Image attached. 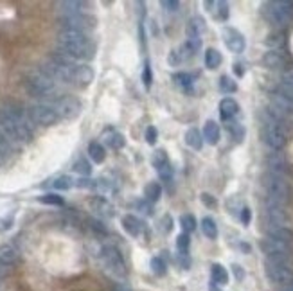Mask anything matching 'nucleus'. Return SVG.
<instances>
[{
    "mask_svg": "<svg viewBox=\"0 0 293 291\" xmlns=\"http://www.w3.org/2000/svg\"><path fill=\"white\" fill-rule=\"evenodd\" d=\"M58 47H60V52L65 54L67 58L81 61L94 60L95 51H97V45L92 42V38L86 33L67 31V29H62L58 33Z\"/></svg>",
    "mask_w": 293,
    "mask_h": 291,
    "instance_id": "f257e3e1",
    "label": "nucleus"
},
{
    "mask_svg": "<svg viewBox=\"0 0 293 291\" xmlns=\"http://www.w3.org/2000/svg\"><path fill=\"white\" fill-rule=\"evenodd\" d=\"M0 128L9 139L16 142H29L33 139V130L29 126L24 112L16 104L0 106Z\"/></svg>",
    "mask_w": 293,
    "mask_h": 291,
    "instance_id": "f03ea898",
    "label": "nucleus"
},
{
    "mask_svg": "<svg viewBox=\"0 0 293 291\" xmlns=\"http://www.w3.org/2000/svg\"><path fill=\"white\" fill-rule=\"evenodd\" d=\"M261 139L272 149H281L286 144L288 133L281 122V113L277 110H270V113H266L265 121L261 124Z\"/></svg>",
    "mask_w": 293,
    "mask_h": 291,
    "instance_id": "7ed1b4c3",
    "label": "nucleus"
},
{
    "mask_svg": "<svg viewBox=\"0 0 293 291\" xmlns=\"http://www.w3.org/2000/svg\"><path fill=\"white\" fill-rule=\"evenodd\" d=\"M263 189H265L268 203L284 207L290 202V185L288 182L277 173H266L263 176Z\"/></svg>",
    "mask_w": 293,
    "mask_h": 291,
    "instance_id": "20e7f679",
    "label": "nucleus"
},
{
    "mask_svg": "<svg viewBox=\"0 0 293 291\" xmlns=\"http://www.w3.org/2000/svg\"><path fill=\"white\" fill-rule=\"evenodd\" d=\"M261 11H263V16L274 27H286L293 20V2H288V0L265 2Z\"/></svg>",
    "mask_w": 293,
    "mask_h": 291,
    "instance_id": "39448f33",
    "label": "nucleus"
},
{
    "mask_svg": "<svg viewBox=\"0 0 293 291\" xmlns=\"http://www.w3.org/2000/svg\"><path fill=\"white\" fill-rule=\"evenodd\" d=\"M101 261H103L104 270L115 279H126L128 270H126V263H124L123 254L119 252L115 246L112 244H106L101 248Z\"/></svg>",
    "mask_w": 293,
    "mask_h": 291,
    "instance_id": "423d86ee",
    "label": "nucleus"
},
{
    "mask_svg": "<svg viewBox=\"0 0 293 291\" xmlns=\"http://www.w3.org/2000/svg\"><path fill=\"white\" fill-rule=\"evenodd\" d=\"M25 90L33 97H49V95L54 94L56 83L49 75L43 74L42 71H38L25 77Z\"/></svg>",
    "mask_w": 293,
    "mask_h": 291,
    "instance_id": "0eeeda50",
    "label": "nucleus"
},
{
    "mask_svg": "<svg viewBox=\"0 0 293 291\" xmlns=\"http://www.w3.org/2000/svg\"><path fill=\"white\" fill-rule=\"evenodd\" d=\"M259 248H261V252L266 255V259H270V261H283V263H288L290 255H292V248H290L288 243L272 239V237L261 239Z\"/></svg>",
    "mask_w": 293,
    "mask_h": 291,
    "instance_id": "6e6552de",
    "label": "nucleus"
},
{
    "mask_svg": "<svg viewBox=\"0 0 293 291\" xmlns=\"http://www.w3.org/2000/svg\"><path fill=\"white\" fill-rule=\"evenodd\" d=\"M52 108H54V112L58 113V117L60 119L72 121V119H76L81 113L83 104H81L79 99L74 97V95H62V97L54 99Z\"/></svg>",
    "mask_w": 293,
    "mask_h": 291,
    "instance_id": "1a4fd4ad",
    "label": "nucleus"
},
{
    "mask_svg": "<svg viewBox=\"0 0 293 291\" xmlns=\"http://www.w3.org/2000/svg\"><path fill=\"white\" fill-rule=\"evenodd\" d=\"M27 117L31 122H34V124H38L42 128L54 126L60 121L58 113L52 108V104H33L27 110Z\"/></svg>",
    "mask_w": 293,
    "mask_h": 291,
    "instance_id": "9d476101",
    "label": "nucleus"
},
{
    "mask_svg": "<svg viewBox=\"0 0 293 291\" xmlns=\"http://www.w3.org/2000/svg\"><path fill=\"white\" fill-rule=\"evenodd\" d=\"M265 273L270 282L281 284V286L283 284H290L293 281L292 268L288 266V263H283V261H270V259H266Z\"/></svg>",
    "mask_w": 293,
    "mask_h": 291,
    "instance_id": "9b49d317",
    "label": "nucleus"
},
{
    "mask_svg": "<svg viewBox=\"0 0 293 291\" xmlns=\"http://www.w3.org/2000/svg\"><path fill=\"white\" fill-rule=\"evenodd\" d=\"M60 24L67 31H79V33H88L95 27L97 20L88 13H76L71 16H60Z\"/></svg>",
    "mask_w": 293,
    "mask_h": 291,
    "instance_id": "f8f14e48",
    "label": "nucleus"
},
{
    "mask_svg": "<svg viewBox=\"0 0 293 291\" xmlns=\"http://www.w3.org/2000/svg\"><path fill=\"white\" fill-rule=\"evenodd\" d=\"M265 218H266L265 230H268V228H275V226L288 225V216H286V212H284L283 207H279V205H272V203H268V205H266V211H265Z\"/></svg>",
    "mask_w": 293,
    "mask_h": 291,
    "instance_id": "ddd939ff",
    "label": "nucleus"
},
{
    "mask_svg": "<svg viewBox=\"0 0 293 291\" xmlns=\"http://www.w3.org/2000/svg\"><path fill=\"white\" fill-rule=\"evenodd\" d=\"M223 42H225V45H227L228 51L236 52V54H241L246 47L245 36H243V34L234 27L223 29Z\"/></svg>",
    "mask_w": 293,
    "mask_h": 291,
    "instance_id": "4468645a",
    "label": "nucleus"
},
{
    "mask_svg": "<svg viewBox=\"0 0 293 291\" xmlns=\"http://www.w3.org/2000/svg\"><path fill=\"white\" fill-rule=\"evenodd\" d=\"M95 77V72L94 69L90 65H77L76 71H74V79H72V85L74 86H81V88H85L88 86Z\"/></svg>",
    "mask_w": 293,
    "mask_h": 291,
    "instance_id": "2eb2a0df",
    "label": "nucleus"
},
{
    "mask_svg": "<svg viewBox=\"0 0 293 291\" xmlns=\"http://www.w3.org/2000/svg\"><path fill=\"white\" fill-rule=\"evenodd\" d=\"M58 13L60 16H71V14L76 13H85V2H79V0H63V2H58Z\"/></svg>",
    "mask_w": 293,
    "mask_h": 291,
    "instance_id": "dca6fc26",
    "label": "nucleus"
},
{
    "mask_svg": "<svg viewBox=\"0 0 293 291\" xmlns=\"http://www.w3.org/2000/svg\"><path fill=\"white\" fill-rule=\"evenodd\" d=\"M90 207H92V211H94L97 216H103V218L114 216V205H112L108 200H104V198H92V200H90Z\"/></svg>",
    "mask_w": 293,
    "mask_h": 291,
    "instance_id": "f3484780",
    "label": "nucleus"
},
{
    "mask_svg": "<svg viewBox=\"0 0 293 291\" xmlns=\"http://www.w3.org/2000/svg\"><path fill=\"white\" fill-rule=\"evenodd\" d=\"M237 112H239V104L232 97H225L220 103V115H221V119L225 122L232 121V117H236Z\"/></svg>",
    "mask_w": 293,
    "mask_h": 291,
    "instance_id": "a211bd4d",
    "label": "nucleus"
},
{
    "mask_svg": "<svg viewBox=\"0 0 293 291\" xmlns=\"http://www.w3.org/2000/svg\"><path fill=\"white\" fill-rule=\"evenodd\" d=\"M263 65L266 69H270V71H279V69H283L286 65V58L277 51H270L263 56Z\"/></svg>",
    "mask_w": 293,
    "mask_h": 291,
    "instance_id": "6ab92c4d",
    "label": "nucleus"
},
{
    "mask_svg": "<svg viewBox=\"0 0 293 291\" xmlns=\"http://www.w3.org/2000/svg\"><path fill=\"white\" fill-rule=\"evenodd\" d=\"M123 228L128 232L130 235H133V237H137V235L142 234V228H144V225H142V221L139 219L137 216H132V214H126V216L123 218Z\"/></svg>",
    "mask_w": 293,
    "mask_h": 291,
    "instance_id": "aec40b11",
    "label": "nucleus"
},
{
    "mask_svg": "<svg viewBox=\"0 0 293 291\" xmlns=\"http://www.w3.org/2000/svg\"><path fill=\"white\" fill-rule=\"evenodd\" d=\"M266 232V237H272V239L283 241V243H292L293 241V232L290 230L288 226H275V228H268Z\"/></svg>",
    "mask_w": 293,
    "mask_h": 291,
    "instance_id": "412c9836",
    "label": "nucleus"
},
{
    "mask_svg": "<svg viewBox=\"0 0 293 291\" xmlns=\"http://www.w3.org/2000/svg\"><path fill=\"white\" fill-rule=\"evenodd\" d=\"M16 259H18V252L11 244H2L0 246V266H11V264L16 263Z\"/></svg>",
    "mask_w": 293,
    "mask_h": 291,
    "instance_id": "4be33fe9",
    "label": "nucleus"
},
{
    "mask_svg": "<svg viewBox=\"0 0 293 291\" xmlns=\"http://www.w3.org/2000/svg\"><path fill=\"white\" fill-rule=\"evenodd\" d=\"M220 126L214 121H207L204 126V141L209 142L211 146H216L220 142Z\"/></svg>",
    "mask_w": 293,
    "mask_h": 291,
    "instance_id": "5701e85b",
    "label": "nucleus"
},
{
    "mask_svg": "<svg viewBox=\"0 0 293 291\" xmlns=\"http://www.w3.org/2000/svg\"><path fill=\"white\" fill-rule=\"evenodd\" d=\"M185 144L189 146V147H193V149L200 151L204 147V135L196 128H191L189 132L185 133Z\"/></svg>",
    "mask_w": 293,
    "mask_h": 291,
    "instance_id": "b1692460",
    "label": "nucleus"
},
{
    "mask_svg": "<svg viewBox=\"0 0 293 291\" xmlns=\"http://www.w3.org/2000/svg\"><path fill=\"white\" fill-rule=\"evenodd\" d=\"M160 196H162L160 183L151 182V183H147L146 187H144V200H146V202H149L151 205L158 202V200H160Z\"/></svg>",
    "mask_w": 293,
    "mask_h": 291,
    "instance_id": "393cba45",
    "label": "nucleus"
},
{
    "mask_svg": "<svg viewBox=\"0 0 293 291\" xmlns=\"http://www.w3.org/2000/svg\"><path fill=\"white\" fill-rule=\"evenodd\" d=\"M211 275H213V282L218 286H225L228 282V272L225 270V266L221 264H213L211 266Z\"/></svg>",
    "mask_w": 293,
    "mask_h": 291,
    "instance_id": "a878e982",
    "label": "nucleus"
},
{
    "mask_svg": "<svg viewBox=\"0 0 293 291\" xmlns=\"http://www.w3.org/2000/svg\"><path fill=\"white\" fill-rule=\"evenodd\" d=\"M88 156L92 158V162L95 164H103L104 158H106V149H104L103 146L99 142H90L88 144Z\"/></svg>",
    "mask_w": 293,
    "mask_h": 291,
    "instance_id": "bb28decb",
    "label": "nucleus"
},
{
    "mask_svg": "<svg viewBox=\"0 0 293 291\" xmlns=\"http://www.w3.org/2000/svg\"><path fill=\"white\" fill-rule=\"evenodd\" d=\"M221 52L216 51V49H209L207 52H205V67L207 69H211V71H214V69H218V67L221 65Z\"/></svg>",
    "mask_w": 293,
    "mask_h": 291,
    "instance_id": "cd10ccee",
    "label": "nucleus"
},
{
    "mask_svg": "<svg viewBox=\"0 0 293 291\" xmlns=\"http://www.w3.org/2000/svg\"><path fill=\"white\" fill-rule=\"evenodd\" d=\"M204 29H205L204 18L193 16V18L189 20V25H187V36H200V34L204 33Z\"/></svg>",
    "mask_w": 293,
    "mask_h": 291,
    "instance_id": "c85d7f7f",
    "label": "nucleus"
},
{
    "mask_svg": "<svg viewBox=\"0 0 293 291\" xmlns=\"http://www.w3.org/2000/svg\"><path fill=\"white\" fill-rule=\"evenodd\" d=\"M104 142H106V146L112 147V149H121V147H124V144H126L124 135H121V133H117V132H110L108 135H106V139H104Z\"/></svg>",
    "mask_w": 293,
    "mask_h": 291,
    "instance_id": "c756f323",
    "label": "nucleus"
},
{
    "mask_svg": "<svg viewBox=\"0 0 293 291\" xmlns=\"http://www.w3.org/2000/svg\"><path fill=\"white\" fill-rule=\"evenodd\" d=\"M202 230L209 239H216L218 237V225L213 218H204L202 219Z\"/></svg>",
    "mask_w": 293,
    "mask_h": 291,
    "instance_id": "7c9ffc66",
    "label": "nucleus"
},
{
    "mask_svg": "<svg viewBox=\"0 0 293 291\" xmlns=\"http://www.w3.org/2000/svg\"><path fill=\"white\" fill-rule=\"evenodd\" d=\"M227 130L232 137H234V141L236 142H241L245 139V128L236 121H228L227 122Z\"/></svg>",
    "mask_w": 293,
    "mask_h": 291,
    "instance_id": "2f4dec72",
    "label": "nucleus"
},
{
    "mask_svg": "<svg viewBox=\"0 0 293 291\" xmlns=\"http://www.w3.org/2000/svg\"><path fill=\"white\" fill-rule=\"evenodd\" d=\"M173 81H175V85L180 86V88H191V85H193V75L187 74V72H176L175 75H173Z\"/></svg>",
    "mask_w": 293,
    "mask_h": 291,
    "instance_id": "473e14b6",
    "label": "nucleus"
},
{
    "mask_svg": "<svg viewBox=\"0 0 293 291\" xmlns=\"http://www.w3.org/2000/svg\"><path fill=\"white\" fill-rule=\"evenodd\" d=\"M180 226H182L184 234H191L193 230H196V218L193 214H184L180 218Z\"/></svg>",
    "mask_w": 293,
    "mask_h": 291,
    "instance_id": "72a5a7b5",
    "label": "nucleus"
},
{
    "mask_svg": "<svg viewBox=\"0 0 293 291\" xmlns=\"http://www.w3.org/2000/svg\"><path fill=\"white\" fill-rule=\"evenodd\" d=\"M151 164L153 167H155L156 171L160 169V167H164L166 164H169V158H167V153L164 149H156L155 153H153L151 156Z\"/></svg>",
    "mask_w": 293,
    "mask_h": 291,
    "instance_id": "f704fd0d",
    "label": "nucleus"
},
{
    "mask_svg": "<svg viewBox=\"0 0 293 291\" xmlns=\"http://www.w3.org/2000/svg\"><path fill=\"white\" fill-rule=\"evenodd\" d=\"M220 90H221L223 94H234L237 90L236 81L232 79V77H228V75H221L220 77Z\"/></svg>",
    "mask_w": 293,
    "mask_h": 291,
    "instance_id": "c9c22d12",
    "label": "nucleus"
},
{
    "mask_svg": "<svg viewBox=\"0 0 293 291\" xmlns=\"http://www.w3.org/2000/svg\"><path fill=\"white\" fill-rule=\"evenodd\" d=\"M74 185V180L69 176V174H63V176H58L54 182H52V187L58 189V191H69V189Z\"/></svg>",
    "mask_w": 293,
    "mask_h": 291,
    "instance_id": "e433bc0d",
    "label": "nucleus"
},
{
    "mask_svg": "<svg viewBox=\"0 0 293 291\" xmlns=\"http://www.w3.org/2000/svg\"><path fill=\"white\" fill-rule=\"evenodd\" d=\"M72 169L76 171L77 174H81L83 178H86V176H90V173H92V165H90L88 160L79 158L76 164H74V167H72Z\"/></svg>",
    "mask_w": 293,
    "mask_h": 291,
    "instance_id": "4c0bfd02",
    "label": "nucleus"
},
{
    "mask_svg": "<svg viewBox=\"0 0 293 291\" xmlns=\"http://www.w3.org/2000/svg\"><path fill=\"white\" fill-rule=\"evenodd\" d=\"M149 266H151V272L155 273V275H158V277L166 275V272H167V264L164 263V259L162 257H153Z\"/></svg>",
    "mask_w": 293,
    "mask_h": 291,
    "instance_id": "58836bf2",
    "label": "nucleus"
},
{
    "mask_svg": "<svg viewBox=\"0 0 293 291\" xmlns=\"http://www.w3.org/2000/svg\"><path fill=\"white\" fill-rule=\"evenodd\" d=\"M9 153H11L9 142H7V139H5V133L0 132V165H2L5 160H7Z\"/></svg>",
    "mask_w": 293,
    "mask_h": 291,
    "instance_id": "ea45409f",
    "label": "nucleus"
},
{
    "mask_svg": "<svg viewBox=\"0 0 293 291\" xmlns=\"http://www.w3.org/2000/svg\"><path fill=\"white\" fill-rule=\"evenodd\" d=\"M265 43L268 45V47H272L275 51L277 47H283L284 45V34L283 33H272L266 36Z\"/></svg>",
    "mask_w": 293,
    "mask_h": 291,
    "instance_id": "a19ab883",
    "label": "nucleus"
},
{
    "mask_svg": "<svg viewBox=\"0 0 293 291\" xmlns=\"http://www.w3.org/2000/svg\"><path fill=\"white\" fill-rule=\"evenodd\" d=\"M189 244H191L189 234H184V232H182V234L176 237V248H178L180 254L187 255V252H189Z\"/></svg>",
    "mask_w": 293,
    "mask_h": 291,
    "instance_id": "79ce46f5",
    "label": "nucleus"
},
{
    "mask_svg": "<svg viewBox=\"0 0 293 291\" xmlns=\"http://www.w3.org/2000/svg\"><path fill=\"white\" fill-rule=\"evenodd\" d=\"M40 202L45 203V205H56V207L65 205L63 198L58 196V194H54V193H47V194H43V196H40Z\"/></svg>",
    "mask_w": 293,
    "mask_h": 291,
    "instance_id": "37998d69",
    "label": "nucleus"
},
{
    "mask_svg": "<svg viewBox=\"0 0 293 291\" xmlns=\"http://www.w3.org/2000/svg\"><path fill=\"white\" fill-rule=\"evenodd\" d=\"M142 81H144V86L149 90V86H151V81H153V74H151L149 61H146V63H144V71H142Z\"/></svg>",
    "mask_w": 293,
    "mask_h": 291,
    "instance_id": "c03bdc74",
    "label": "nucleus"
},
{
    "mask_svg": "<svg viewBox=\"0 0 293 291\" xmlns=\"http://www.w3.org/2000/svg\"><path fill=\"white\" fill-rule=\"evenodd\" d=\"M88 223H90V228H92L94 232H97V234H103V235L108 234V228H106V225H104L103 221H99V219H90Z\"/></svg>",
    "mask_w": 293,
    "mask_h": 291,
    "instance_id": "a18cd8bd",
    "label": "nucleus"
},
{
    "mask_svg": "<svg viewBox=\"0 0 293 291\" xmlns=\"http://www.w3.org/2000/svg\"><path fill=\"white\" fill-rule=\"evenodd\" d=\"M216 16L220 20H227L228 18V4L227 2H216Z\"/></svg>",
    "mask_w": 293,
    "mask_h": 291,
    "instance_id": "49530a36",
    "label": "nucleus"
},
{
    "mask_svg": "<svg viewBox=\"0 0 293 291\" xmlns=\"http://www.w3.org/2000/svg\"><path fill=\"white\" fill-rule=\"evenodd\" d=\"M158 173V176H160L164 182H169L171 178H173V167H171V164H166L164 167H160V169L156 171Z\"/></svg>",
    "mask_w": 293,
    "mask_h": 291,
    "instance_id": "de8ad7c7",
    "label": "nucleus"
},
{
    "mask_svg": "<svg viewBox=\"0 0 293 291\" xmlns=\"http://www.w3.org/2000/svg\"><path fill=\"white\" fill-rule=\"evenodd\" d=\"M135 207H137L139 211H141V214H144V216H149L151 214V209L153 205L149 202H146V200H141V202H135Z\"/></svg>",
    "mask_w": 293,
    "mask_h": 291,
    "instance_id": "09e8293b",
    "label": "nucleus"
},
{
    "mask_svg": "<svg viewBox=\"0 0 293 291\" xmlns=\"http://www.w3.org/2000/svg\"><path fill=\"white\" fill-rule=\"evenodd\" d=\"M77 187L81 189H95L97 187V180H90V178H79L76 182Z\"/></svg>",
    "mask_w": 293,
    "mask_h": 291,
    "instance_id": "8fccbe9b",
    "label": "nucleus"
},
{
    "mask_svg": "<svg viewBox=\"0 0 293 291\" xmlns=\"http://www.w3.org/2000/svg\"><path fill=\"white\" fill-rule=\"evenodd\" d=\"M160 5L166 11H171V13H175V11L180 9V2H175V0H162Z\"/></svg>",
    "mask_w": 293,
    "mask_h": 291,
    "instance_id": "3c124183",
    "label": "nucleus"
},
{
    "mask_svg": "<svg viewBox=\"0 0 293 291\" xmlns=\"http://www.w3.org/2000/svg\"><path fill=\"white\" fill-rule=\"evenodd\" d=\"M156 137H158V132H156V128L155 126H149L146 130V142L149 146H153L156 142Z\"/></svg>",
    "mask_w": 293,
    "mask_h": 291,
    "instance_id": "603ef678",
    "label": "nucleus"
},
{
    "mask_svg": "<svg viewBox=\"0 0 293 291\" xmlns=\"http://www.w3.org/2000/svg\"><path fill=\"white\" fill-rule=\"evenodd\" d=\"M202 203H204L205 207H216V205H218L216 198H214L213 194H209V193H204V194H202Z\"/></svg>",
    "mask_w": 293,
    "mask_h": 291,
    "instance_id": "864d4df0",
    "label": "nucleus"
},
{
    "mask_svg": "<svg viewBox=\"0 0 293 291\" xmlns=\"http://www.w3.org/2000/svg\"><path fill=\"white\" fill-rule=\"evenodd\" d=\"M239 218H241V223H243V225H248V223H250V219H252V212H250V209H248V207H243V209H241V214H239Z\"/></svg>",
    "mask_w": 293,
    "mask_h": 291,
    "instance_id": "5fc2aeb1",
    "label": "nucleus"
},
{
    "mask_svg": "<svg viewBox=\"0 0 293 291\" xmlns=\"http://www.w3.org/2000/svg\"><path fill=\"white\" fill-rule=\"evenodd\" d=\"M171 228H173V218H171L169 214H166V216L162 218V230L171 232Z\"/></svg>",
    "mask_w": 293,
    "mask_h": 291,
    "instance_id": "6e6d98bb",
    "label": "nucleus"
},
{
    "mask_svg": "<svg viewBox=\"0 0 293 291\" xmlns=\"http://www.w3.org/2000/svg\"><path fill=\"white\" fill-rule=\"evenodd\" d=\"M232 272H234V277H236L237 281H243V279H245V270H243L239 264H232Z\"/></svg>",
    "mask_w": 293,
    "mask_h": 291,
    "instance_id": "4d7b16f0",
    "label": "nucleus"
},
{
    "mask_svg": "<svg viewBox=\"0 0 293 291\" xmlns=\"http://www.w3.org/2000/svg\"><path fill=\"white\" fill-rule=\"evenodd\" d=\"M178 263H180V266L184 268V270H187V268H189V264H191V261H189V257H187V255L178 254Z\"/></svg>",
    "mask_w": 293,
    "mask_h": 291,
    "instance_id": "13d9d810",
    "label": "nucleus"
},
{
    "mask_svg": "<svg viewBox=\"0 0 293 291\" xmlns=\"http://www.w3.org/2000/svg\"><path fill=\"white\" fill-rule=\"evenodd\" d=\"M234 72H236V75H239V77L245 74V69H243L241 63H234Z\"/></svg>",
    "mask_w": 293,
    "mask_h": 291,
    "instance_id": "bf43d9fd",
    "label": "nucleus"
},
{
    "mask_svg": "<svg viewBox=\"0 0 293 291\" xmlns=\"http://www.w3.org/2000/svg\"><path fill=\"white\" fill-rule=\"evenodd\" d=\"M286 291H293V284H292V286H288V290H286Z\"/></svg>",
    "mask_w": 293,
    "mask_h": 291,
    "instance_id": "052dcab7",
    "label": "nucleus"
}]
</instances>
